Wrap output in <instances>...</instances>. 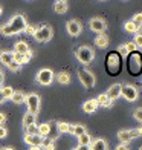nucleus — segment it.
<instances>
[{
    "label": "nucleus",
    "mask_w": 142,
    "mask_h": 150,
    "mask_svg": "<svg viewBox=\"0 0 142 150\" xmlns=\"http://www.w3.org/2000/svg\"><path fill=\"white\" fill-rule=\"evenodd\" d=\"M11 100L14 101L15 104H23V103H25V100H26V95H25L23 92H20V91H14V93H12Z\"/></svg>",
    "instance_id": "20"
},
{
    "label": "nucleus",
    "mask_w": 142,
    "mask_h": 150,
    "mask_svg": "<svg viewBox=\"0 0 142 150\" xmlns=\"http://www.w3.org/2000/svg\"><path fill=\"white\" fill-rule=\"evenodd\" d=\"M121 95L127 100V101H136L138 100V91L134 86H122V91H121Z\"/></svg>",
    "instance_id": "10"
},
{
    "label": "nucleus",
    "mask_w": 142,
    "mask_h": 150,
    "mask_svg": "<svg viewBox=\"0 0 142 150\" xmlns=\"http://www.w3.org/2000/svg\"><path fill=\"white\" fill-rule=\"evenodd\" d=\"M124 29L127 31V32H131V34H134V32H138L139 29L136 28V25H134L131 20L130 22H125V25H124Z\"/></svg>",
    "instance_id": "31"
},
{
    "label": "nucleus",
    "mask_w": 142,
    "mask_h": 150,
    "mask_svg": "<svg viewBox=\"0 0 142 150\" xmlns=\"http://www.w3.org/2000/svg\"><path fill=\"white\" fill-rule=\"evenodd\" d=\"M78 78L81 81V84H83L86 89H92L95 86V77L93 74L89 72L87 69H78Z\"/></svg>",
    "instance_id": "6"
},
{
    "label": "nucleus",
    "mask_w": 142,
    "mask_h": 150,
    "mask_svg": "<svg viewBox=\"0 0 142 150\" xmlns=\"http://www.w3.org/2000/svg\"><path fill=\"white\" fill-rule=\"evenodd\" d=\"M25 142L29 144L31 147H41L43 138L40 135H26L25 133Z\"/></svg>",
    "instance_id": "13"
},
{
    "label": "nucleus",
    "mask_w": 142,
    "mask_h": 150,
    "mask_svg": "<svg viewBox=\"0 0 142 150\" xmlns=\"http://www.w3.org/2000/svg\"><path fill=\"white\" fill-rule=\"evenodd\" d=\"M6 121V115L0 112V126H3V122Z\"/></svg>",
    "instance_id": "44"
},
{
    "label": "nucleus",
    "mask_w": 142,
    "mask_h": 150,
    "mask_svg": "<svg viewBox=\"0 0 142 150\" xmlns=\"http://www.w3.org/2000/svg\"><path fill=\"white\" fill-rule=\"evenodd\" d=\"M32 124H35V115L26 112L25 117H23V126H25V127H29V126H32Z\"/></svg>",
    "instance_id": "22"
},
{
    "label": "nucleus",
    "mask_w": 142,
    "mask_h": 150,
    "mask_svg": "<svg viewBox=\"0 0 142 150\" xmlns=\"http://www.w3.org/2000/svg\"><path fill=\"white\" fill-rule=\"evenodd\" d=\"M116 52L119 54V55H128V51H127V46H125V45H122V46H119Z\"/></svg>",
    "instance_id": "37"
},
{
    "label": "nucleus",
    "mask_w": 142,
    "mask_h": 150,
    "mask_svg": "<svg viewBox=\"0 0 142 150\" xmlns=\"http://www.w3.org/2000/svg\"><path fill=\"white\" fill-rule=\"evenodd\" d=\"M73 150H90V147L89 146H78V147H75Z\"/></svg>",
    "instance_id": "46"
},
{
    "label": "nucleus",
    "mask_w": 142,
    "mask_h": 150,
    "mask_svg": "<svg viewBox=\"0 0 142 150\" xmlns=\"http://www.w3.org/2000/svg\"><path fill=\"white\" fill-rule=\"evenodd\" d=\"M14 52L25 55L26 52H29V46H28V43H26V42H17V43H15V47H14Z\"/></svg>",
    "instance_id": "19"
},
{
    "label": "nucleus",
    "mask_w": 142,
    "mask_h": 150,
    "mask_svg": "<svg viewBox=\"0 0 142 150\" xmlns=\"http://www.w3.org/2000/svg\"><path fill=\"white\" fill-rule=\"evenodd\" d=\"M26 135H38V126L37 124H32L29 127H25Z\"/></svg>",
    "instance_id": "33"
},
{
    "label": "nucleus",
    "mask_w": 142,
    "mask_h": 150,
    "mask_svg": "<svg viewBox=\"0 0 142 150\" xmlns=\"http://www.w3.org/2000/svg\"><path fill=\"white\" fill-rule=\"evenodd\" d=\"M37 81H38L40 84H43V86H49L52 81H53V71H51V69H41V71H38Z\"/></svg>",
    "instance_id": "9"
},
{
    "label": "nucleus",
    "mask_w": 142,
    "mask_h": 150,
    "mask_svg": "<svg viewBox=\"0 0 142 150\" xmlns=\"http://www.w3.org/2000/svg\"><path fill=\"white\" fill-rule=\"evenodd\" d=\"M138 136H142V127L139 129H130V130H121L118 133V138L122 141V144H127L128 141H131Z\"/></svg>",
    "instance_id": "8"
},
{
    "label": "nucleus",
    "mask_w": 142,
    "mask_h": 150,
    "mask_svg": "<svg viewBox=\"0 0 142 150\" xmlns=\"http://www.w3.org/2000/svg\"><path fill=\"white\" fill-rule=\"evenodd\" d=\"M5 101V98H3V95H2V92H0V103H3Z\"/></svg>",
    "instance_id": "48"
},
{
    "label": "nucleus",
    "mask_w": 142,
    "mask_h": 150,
    "mask_svg": "<svg viewBox=\"0 0 142 150\" xmlns=\"http://www.w3.org/2000/svg\"><path fill=\"white\" fill-rule=\"evenodd\" d=\"M0 150H2V149H0Z\"/></svg>",
    "instance_id": "53"
},
{
    "label": "nucleus",
    "mask_w": 142,
    "mask_h": 150,
    "mask_svg": "<svg viewBox=\"0 0 142 150\" xmlns=\"http://www.w3.org/2000/svg\"><path fill=\"white\" fill-rule=\"evenodd\" d=\"M139 150H142V147H141V149H139Z\"/></svg>",
    "instance_id": "52"
},
{
    "label": "nucleus",
    "mask_w": 142,
    "mask_h": 150,
    "mask_svg": "<svg viewBox=\"0 0 142 150\" xmlns=\"http://www.w3.org/2000/svg\"><path fill=\"white\" fill-rule=\"evenodd\" d=\"M98 106H103V107H112V101L109 100V97H107L105 93H101L98 100H96Z\"/></svg>",
    "instance_id": "21"
},
{
    "label": "nucleus",
    "mask_w": 142,
    "mask_h": 150,
    "mask_svg": "<svg viewBox=\"0 0 142 150\" xmlns=\"http://www.w3.org/2000/svg\"><path fill=\"white\" fill-rule=\"evenodd\" d=\"M133 115H134V118H136L138 121H142V109H136Z\"/></svg>",
    "instance_id": "40"
},
{
    "label": "nucleus",
    "mask_w": 142,
    "mask_h": 150,
    "mask_svg": "<svg viewBox=\"0 0 142 150\" xmlns=\"http://www.w3.org/2000/svg\"><path fill=\"white\" fill-rule=\"evenodd\" d=\"M29 150H41V147H31Z\"/></svg>",
    "instance_id": "49"
},
{
    "label": "nucleus",
    "mask_w": 142,
    "mask_h": 150,
    "mask_svg": "<svg viewBox=\"0 0 142 150\" xmlns=\"http://www.w3.org/2000/svg\"><path fill=\"white\" fill-rule=\"evenodd\" d=\"M6 133H8V132H6V129L3 126H0V138H5Z\"/></svg>",
    "instance_id": "43"
},
{
    "label": "nucleus",
    "mask_w": 142,
    "mask_h": 150,
    "mask_svg": "<svg viewBox=\"0 0 142 150\" xmlns=\"http://www.w3.org/2000/svg\"><path fill=\"white\" fill-rule=\"evenodd\" d=\"M0 14H2V6H0Z\"/></svg>",
    "instance_id": "51"
},
{
    "label": "nucleus",
    "mask_w": 142,
    "mask_h": 150,
    "mask_svg": "<svg viewBox=\"0 0 142 150\" xmlns=\"http://www.w3.org/2000/svg\"><path fill=\"white\" fill-rule=\"evenodd\" d=\"M57 80H58V83H61V84H69L70 75L66 74V72H60V74L57 75Z\"/></svg>",
    "instance_id": "27"
},
{
    "label": "nucleus",
    "mask_w": 142,
    "mask_h": 150,
    "mask_svg": "<svg viewBox=\"0 0 142 150\" xmlns=\"http://www.w3.org/2000/svg\"><path fill=\"white\" fill-rule=\"evenodd\" d=\"M127 71L133 77H139L142 74V52L133 51L127 55Z\"/></svg>",
    "instance_id": "2"
},
{
    "label": "nucleus",
    "mask_w": 142,
    "mask_h": 150,
    "mask_svg": "<svg viewBox=\"0 0 142 150\" xmlns=\"http://www.w3.org/2000/svg\"><path fill=\"white\" fill-rule=\"evenodd\" d=\"M25 28H26V20L22 14H17L14 16L6 25H3L0 28V32L3 35H15V34H20V32H25Z\"/></svg>",
    "instance_id": "1"
},
{
    "label": "nucleus",
    "mask_w": 142,
    "mask_h": 150,
    "mask_svg": "<svg viewBox=\"0 0 142 150\" xmlns=\"http://www.w3.org/2000/svg\"><path fill=\"white\" fill-rule=\"evenodd\" d=\"M75 54H77V58L78 61H81L83 64H89L95 60V52L87 46H81V47H77L75 49Z\"/></svg>",
    "instance_id": "4"
},
{
    "label": "nucleus",
    "mask_w": 142,
    "mask_h": 150,
    "mask_svg": "<svg viewBox=\"0 0 142 150\" xmlns=\"http://www.w3.org/2000/svg\"><path fill=\"white\" fill-rule=\"evenodd\" d=\"M90 150H109V146H107V142L103 139V138H96L90 142Z\"/></svg>",
    "instance_id": "15"
},
{
    "label": "nucleus",
    "mask_w": 142,
    "mask_h": 150,
    "mask_svg": "<svg viewBox=\"0 0 142 150\" xmlns=\"http://www.w3.org/2000/svg\"><path fill=\"white\" fill-rule=\"evenodd\" d=\"M49 135H47V138L49 139H52V141H55L57 138H58V135H60V132H58V129H55V122H49Z\"/></svg>",
    "instance_id": "23"
},
{
    "label": "nucleus",
    "mask_w": 142,
    "mask_h": 150,
    "mask_svg": "<svg viewBox=\"0 0 142 150\" xmlns=\"http://www.w3.org/2000/svg\"><path fill=\"white\" fill-rule=\"evenodd\" d=\"M41 147L44 150H55V142L49 138H43V142H41Z\"/></svg>",
    "instance_id": "28"
},
{
    "label": "nucleus",
    "mask_w": 142,
    "mask_h": 150,
    "mask_svg": "<svg viewBox=\"0 0 142 150\" xmlns=\"http://www.w3.org/2000/svg\"><path fill=\"white\" fill-rule=\"evenodd\" d=\"M121 91H122V86L121 84H113L109 87V91L105 92V95L109 97L110 101H113V100H118L121 97Z\"/></svg>",
    "instance_id": "14"
},
{
    "label": "nucleus",
    "mask_w": 142,
    "mask_h": 150,
    "mask_svg": "<svg viewBox=\"0 0 142 150\" xmlns=\"http://www.w3.org/2000/svg\"><path fill=\"white\" fill-rule=\"evenodd\" d=\"M3 80H5V75H3L2 71H0V87H2V84H3Z\"/></svg>",
    "instance_id": "47"
},
{
    "label": "nucleus",
    "mask_w": 142,
    "mask_h": 150,
    "mask_svg": "<svg viewBox=\"0 0 142 150\" xmlns=\"http://www.w3.org/2000/svg\"><path fill=\"white\" fill-rule=\"evenodd\" d=\"M72 133H73V135H77V136H81V135H84V133H86V129H84L83 126L77 124V126H73Z\"/></svg>",
    "instance_id": "32"
},
{
    "label": "nucleus",
    "mask_w": 142,
    "mask_h": 150,
    "mask_svg": "<svg viewBox=\"0 0 142 150\" xmlns=\"http://www.w3.org/2000/svg\"><path fill=\"white\" fill-rule=\"evenodd\" d=\"M0 61H2L5 66L11 64L12 61H14V52H8V51L0 52Z\"/></svg>",
    "instance_id": "17"
},
{
    "label": "nucleus",
    "mask_w": 142,
    "mask_h": 150,
    "mask_svg": "<svg viewBox=\"0 0 142 150\" xmlns=\"http://www.w3.org/2000/svg\"><path fill=\"white\" fill-rule=\"evenodd\" d=\"M14 61H15V63H18L20 66H22V64H23V55H22V54L14 52Z\"/></svg>",
    "instance_id": "38"
},
{
    "label": "nucleus",
    "mask_w": 142,
    "mask_h": 150,
    "mask_svg": "<svg viewBox=\"0 0 142 150\" xmlns=\"http://www.w3.org/2000/svg\"><path fill=\"white\" fill-rule=\"evenodd\" d=\"M66 28H67L69 35L77 37V35H79V32L83 31V25H81L79 22H77V20H70V22H67Z\"/></svg>",
    "instance_id": "11"
},
{
    "label": "nucleus",
    "mask_w": 142,
    "mask_h": 150,
    "mask_svg": "<svg viewBox=\"0 0 142 150\" xmlns=\"http://www.w3.org/2000/svg\"><path fill=\"white\" fill-rule=\"evenodd\" d=\"M0 92H2V95H3V98H5V100H8V98L12 97V93H14V89H12V87H9V86H5V87H2V89H0Z\"/></svg>",
    "instance_id": "30"
},
{
    "label": "nucleus",
    "mask_w": 142,
    "mask_h": 150,
    "mask_svg": "<svg viewBox=\"0 0 142 150\" xmlns=\"http://www.w3.org/2000/svg\"><path fill=\"white\" fill-rule=\"evenodd\" d=\"M53 9H55V12H58V14H64V12L69 9V5H67V2H64V0H58V2H55V5H53Z\"/></svg>",
    "instance_id": "18"
},
{
    "label": "nucleus",
    "mask_w": 142,
    "mask_h": 150,
    "mask_svg": "<svg viewBox=\"0 0 142 150\" xmlns=\"http://www.w3.org/2000/svg\"><path fill=\"white\" fill-rule=\"evenodd\" d=\"M31 58H32V52L29 51V52H26L25 55H23V64L28 63V61H31Z\"/></svg>",
    "instance_id": "41"
},
{
    "label": "nucleus",
    "mask_w": 142,
    "mask_h": 150,
    "mask_svg": "<svg viewBox=\"0 0 142 150\" xmlns=\"http://www.w3.org/2000/svg\"><path fill=\"white\" fill-rule=\"evenodd\" d=\"M131 22L136 25V28H138V29L142 28V14H141V12H139V14H136V16L131 18Z\"/></svg>",
    "instance_id": "34"
},
{
    "label": "nucleus",
    "mask_w": 142,
    "mask_h": 150,
    "mask_svg": "<svg viewBox=\"0 0 142 150\" xmlns=\"http://www.w3.org/2000/svg\"><path fill=\"white\" fill-rule=\"evenodd\" d=\"M89 26H90V29L93 31V32H103V31H105V28H107V23L104 22V20H101V18H92L90 22H89Z\"/></svg>",
    "instance_id": "12"
},
{
    "label": "nucleus",
    "mask_w": 142,
    "mask_h": 150,
    "mask_svg": "<svg viewBox=\"0 0 142 150\" xmlns=\"http://www.w3.org/2000/svg\"><path fill=\"white\" fill-rule=\"evenodd\" d=\"M3 150H14V149H12V147H5Z\"/></svg>",
    "instance_id": "50"
},
{
    "label": "nucleus",
    "mask_w": 142,
    "mask_h": 150,
    "mask_svg": "<svg viewBox=\"0 0 142 150\" xmlns=\"http://www.w3.org/2000/svg\"><path fill=\"white\" fill-rule=\"evenodd\" d=\"M121 67H122V58H121V55L116 51L109 52L107 60H105V69H107V72H109L112 77H115V75H119Z\"/></svg>",
    "instance_id": "3"
},
{
    "label": "nucleus",
    "mask_w": 142,
    "mask_h": 150,
    "mask_svg": "<svg viewBox=\"0 0 142 150\" xmlns=\"http://www.w3.org/2000/svg\"><path fill=\"white\" fill-rule=\"evenodd\" d=\"M96 109H98L96 100H87L86 103L83 104V110L86 113H93V112H96Z\"/></svg>",
    "instance_id": "16"
},
{
    "label": "nucleus",
    "mask_w": 142,
    "mask_h": 150,
    "mask_svg": "<svg viewBox=\"0 0 142 150\" xmlns=\"http://www.w3.org/2000/svg\"><path fill=\"white\" fill-rule=\"evenodd\" d=\"M78 139H79V146H90V142H92V138H90L89 133H84V135L78 136Z\"/></svg>",
    "instance_id": "29"
},
{
    "label": "nucleus",
    "mask_w": 142,
    "mask_h": 150,
    "mask_svg": "<svg viewBox=\"0 0 142 150\" xmlns=\"http://www.w3.org/2000/svg\"><path fill=\"white\" fill-rule=\"evenodd\" d=\"M57 129H58V132L60 133H72V129H73V126H70V124H67V122H58L57 124Z\"/></svg>",
    "instance_id": "25"
},
{
    "label": "nucleus",
    "mask_w": 142,
    "mask_h": 150,
    "mask_svg": "<svg viewBox=\"0 0 142 150\" xmlns=\"http://www.w3.org/2000/svg\"><path fill=\"white\" fill-rule=\"evenodd\" d=\"M116 150H128V146L127 144H119V146H116Z\"/></svg>",
    "instance_id": "45"
},
{
    "label": "nucleus",
    "mask_w": 142,
    "mask_h": 150,
    "mask_svg": "<svg viewBox=\"0 0 142 150\" xmlns=\"http://www.w3.org/2000/svg\"><path fill=\"white\" fill-rule=\"evenodd\" d=\"M49 122H43V124L38 126V135L41 136V138H47V135H49Z\"/></svg>",
    "instance_id": "24"
},
{
    "label": "nucleus",
    "mask_w": 142,
    "mask_h": 150,
    "mask_svg": "<svg viewBox=\"0 0 142 150\" xmlns=\"http://www.w3.org/2000/svg\"><path fill=\"white\" fill-rule=\"evenodd\" d=\"M26 106H28V112L32 115H37L40 112V97L37 93H29L25 100Z\"/></svg>",
    "instance_id": "7"
},
{
    "label": "nucleus",
    "mask_w": 142,
    "mask_h": 150,
    "mask_svg": "<svg viewBox=\"0 0 142 150\" xmlns=\"http://www.w3.org/2000/svg\"><path fill=\"white\" fill-rule=\"evenodd\" d=\"M8 67L11 71H14V72H17V71H20V64L18 63H15V61H12L11 64H8Z\"/></svg>",
    "instance_id": "39"
},
{
    "label": "nucleus",
    "mask_w": 142,
    "mask_h": 150,
    "mask_svg": "<svg viewBox=\"0 0 142 150\" xmlns=\"http://www.w3.org/2000/svg\"><path fill=\"white\" fill-rule=\"evenodd\" d=\"M34 37H35L37 42H41V43L49 42V40L52 38V29H51V26H47V25L37 26V31H35V34H34Z\"/></svg>",
    "instance_id": "5"
},
{
    "label": "nucleus",
    "mask_w": 142,
    "mask_h": 150,
    "mask_svg": "<svg viewBox=\"0 0 142 150\" xmlns=\"http://www.w3.org/2000/svg\"><path fill=\"white\" fill-rule=\"evenodd\" d=\"M35 31H37L35 26H29V25H26V28H25V32H26V34H29V35H34V34H35Z\"/></svg>",
    "instance_id": "35"
},
{
    "label": "nucleus",
    "mask_w": 142,
    "mask_h": 150,
    "mask_svg": "<svg viewBox=\"0 0 142 150\" xmlns=\"http://www.w3.org/2000/svg\"><path fill=\"white\" fill-rule=\"evenodd\" d=\"M95 43H96L98 47H105L107 45H109V38H107V35H104V34H101V35L96 37Z\"/></svg>",
    "instance_id": "26"
},
{
    "label": "nucleus",
    "mask_w": 142,
    "mask_h": 150,
    "mask_svg": "<svg viewBox=\"0 0 142 150\" xmlns=\"http://www.w3.org/2000/svg\"><path fill=\"white\" fill-rule=\"evenodd\" d=\"M125 46H127V51H128V54L133 52V51H136V45H134V43H127Z\"/></svg>",
    "instance_id": "42"
},
{
    "label": "nucleus",
    "mask_w": 142,
    "mask_h": 150,
    "mask_svg": "<svg viewBox=\"0 0 142 150\" xmlns=\"http://www.w3.org/2000/svg\"><path fill=\"white\" fill-rule=\"evenodd\" d=\"M133 43L142 49V35H141V34H136V37H134V42H133Z\"/></svg>",
    "instance_id": "36"
}]
</instances>
